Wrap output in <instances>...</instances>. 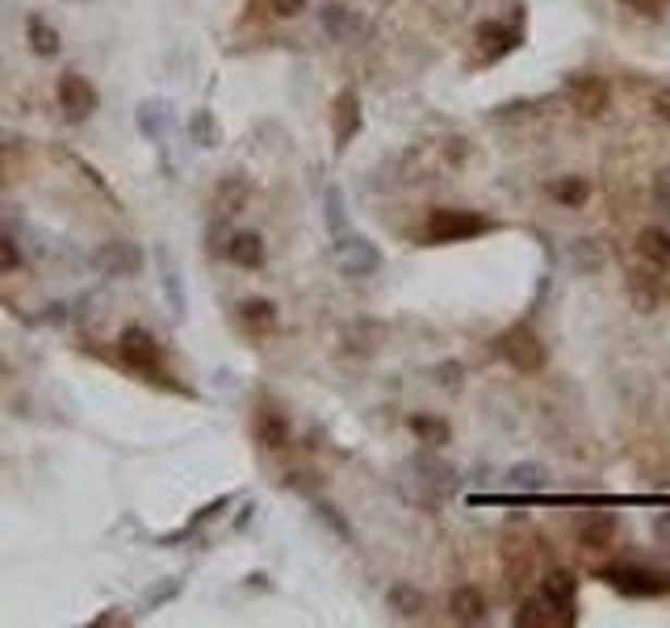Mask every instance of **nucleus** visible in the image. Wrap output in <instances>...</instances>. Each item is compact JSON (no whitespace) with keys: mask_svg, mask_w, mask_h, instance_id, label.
Masks as SVG:
<instances>
[{"mask_svg":"<svg viewBox=\"0 0 670 628\" xmlns=\"http://www.w3.org/2000/svg\"><path fill=\"white\" fill-rule=\"evenodd\" d=\"M553 197H558L562 206H570V210H578V206L590 197V181L587 176H562V181L553 185Z\"/></svg>","mask_w":670,"mask_h":628,"instance_id":"32","label":"nucleus"},{"mask_svg":"<svg viewBox=\"0 0 670 628\" xmlns=\"http://www.w3.org/2000/svg\"><path fill=\"white\" fill-rule=\"evenodd\" d=\"M322 22H327V29H331L336 38H344L352 29V17L344 13V4H327V9H322Z\"/></svg>","mask_w":670,"mask_h":628,"instance_id":"35","label":"nucleus"},{"mask_svg":"<svg viewBox=\"0 0 670 628\" xmlns=\"http://www.w3.org/2000/svg\"><path fill=\"white\" fill-rule=\"evenodd\" d=\"M240 323L252 335H268V331L277 328V306L268 298H247L240 301Z\"/></svg>","mask_w":670,"mask_h":628,"instance_id":"26","label":"nucleus"},{"mask_svg":"<svg viewBox=\"0 0 670 628\" xmlns=\"http://www.w3.org/2000/svg\"><path fill=\"white\" fill-rule=\"evenodd\" d=\"M386 603H390V612H399L402 620L424 616V591H415L411 582H394L390 595H386Z\"/></svg>","mask_w":670,"mask_h":628,"instance_id":"28","label":"nucleus"},{"mask_svg":"<svg viewBox=\"0 0 670 628\" xmlns=\"http://www.w3.org/2000/svg\"><path fill=\"white\" fill-rule=\"evenodd\" d=\"M13 269H22V247L13 235L0 231V273H13Z\"/></svg>","mask_w":670,"mask_h":628,"instance_id":"34","label":"nucleus"},{"mask_svg":"<svg viewBox=\"0 0 670 628\" xmlns=\"http://www.w3.org/2000/svg\"><path fill=\"white\" fill-rule=\"evenodd\" d=\"M172 122H176V110H172V101H163V97H147V101H138V110H134V126L143 131V138H151V143H163L168 131H172Z\"/></svg>","mask_w":670,"mask_h":628,"instance_id":"15","label":"nucleus"},{"mask_svg":"<svg viewBox=\"0 0 670 628\" xmlns=\"http://www.w3.org/2000/svg\"><path fill=\"white\" fill-rule=\"evenodd\" d=\"M515 625H520V628H558V625H574V620H570L565 612H558V607L545 600V595H536V600L520 603V612H515Z\"/></svg>","mask_w":670,"mask_h":628,"instance_id":"21","label":"nucleus"},{"mask_svg":"<svg viewBox=\"0 0 670 628\" xmlns=\"http://www.w3.org/2000/svg\"><path fill=\"white\" fill-rule=\"evenodd\" d=\"M565 97H570V106L583 118H599V113L608 110V101H612L608 84L599 81V76H570L565 81Z\"/></svg>","mask_w":670,"mask_h":628,"instance_id":"13","label":"nucleus"},{"mask_svg":"<svg viewBox=\"0 0 670 628\" xmlns=\"http://www.w3.org/2000/svg\"><path fill=\"white\" fill-rule=\"evenodd\" d=\"M268 9H272L277 17H297V13L306 9V0H268Z\"/></svg>","mask_w":670,"mask_h":628,"instance_id":"37","label":"nucleus"},{"mask_svg":"<svg viewBox=\"0 0 670 628\" xmlns=\"http://www.w3.org/2000/svg\"><path fill=\"white\" fill-rule=\"evenodd\" d=\"M222 256H227L235 269L256 273V269H265V239H260L256 231H235V235L222 244Z\"/></svg>","mask_w":670,"mask_h":628,"instance_id":"18","label":"nucleus"},{"mask_svg":"<svg viewBox=\"0 0 670 628\" xmlns=\"http://www.w3.org/2000/svg\"><path fill=\"white\" fill-rule=\"evenodd\" d=\"M503 570H508V587L511 591H524L536 578V549L528 541H503Z\"/></svg>","mask_w":670,"mask_h":628,"instance_id":"17","label":"nucleus"},{"mask_svg":"<svg viewBox=\"0 0 670 628\" xmlns=\"http://www.w3.org/2000/svg\"><path fill=\"white\" fill-rule=\"evenodd\" d=\"M637 260L654 269H670V235L662 226H645L637 235Z\"/></svg>","mask_w":670,"mask_h":628,"instance_id":"24","label":"nucleus"},{"mask_svg":"<svg viewBox=\"0 0 670 628\" xmlns=\"http://www.w3.org/2000/svg\"><path fill=\"white\" fill-rule=\"evenodd\" d=\"M327 226H331V235H344L349 231V206H344V193L327 189Z\"/></svg>","mask_w":670,"mask_h":628,"instance_id":"33","label":"nucleus"},{"mask_svg":"<svg viewBox=\"0 0 670 628\" xmlns=\"http://www.w3.org/2000/svg\"><path fill=\"white\" fill-rule=\"evenodd\" d=\"M188 138H193L197 147H218V143H222V131H218L215 113L193 110V118H188Z\"/></svg>","mask_w":670,"mask_h":628,"instance_id":"31","label":"nucleus"},{"mask_svg":"<svg viewBox=\"0 0 670 628\" xmlns=\"http://www.w3.org/2000/svg\"><path fill=\"white\" fill-rule=\"evenodd\" d=\"M256 440L265 444V448H285L290 444V419L281 415V410H272V407H265L260 415H256Z\"/></svg>","mask_w":670,"mask_h":628,"instance_id":"25","label":"nucleus"},{"mask_svg":"<svg viewBox=\"0 0 670 628\" xmlns=\"http://www.w3.org/2000/svg\"><path fill=\"white\" fill-rule=\"evenodd\" d=\"M604 587H612L624 600H662L670 595V570H649V566H604L595 574Z\"/></svg>","mask_w":670,"mask_h":628,"instance_id":"2","label":"nucleus"},{"mask_svg":"<svg viewBox=\"0 0 670 628\" xmlns=\"http://www.w3.org/2000/svg\"><path fill=\"white\" fill-rule=\"evenodd\" d=\"M449 616H453L456 625H486V616H490L486 595L478 587H456L453 595H449Z\"/></svg>","mask_w":670,"mask_h":628,"instance_id":"20","label":"nucleus"},{"mask_svg":"<svg viewBox=\"0 0 670 628\" xmlns=\"http://www.w3.org/2000/svg\"><path fill=\"white\" fill-rule=\"evenodd\" d=\"M570 264H574V273H599L608 264V251L595 239H574L570 244Z\"/></svg>","mask_w":670,"mask_h":628,"instance_id":"29","label":"nucleus"},{"mask_svg":"<svg viewBox=\"0 0 670 628\" xmlns=\"http://www.w3.org/2000/svg\"><path fill=\"white\" fill-rule=\"evenodd\" d=\"M118 356L122 365L143 373V378H163V348L156 344V335L143 328H126L118 335Z\"/></svg>","mask_w":670,"mask_h":628,"instance_id":"5","label":"nucleus"},{"mask_svg":"<svg viewBox=\"0 0 670 628\" xmlns=\"http://www.w3.org/2000/svg\"><path fill=\"white\" fill-rule=\"evenodd\" d=\"M54 97H59V110L68 113L72 122H84V118H93L97 106H101V97H97V88L88 84V76L81 72H63L59 84H54Z\"/></svg>","mask_w":670,"mask_h":628,"instance_id":"8","label":"nucleus"},{"mask_svg":"<svg viewBox=\"0 0 670 628\" xmlns=\"http://www.w3.org/2000/svg\"><path fill=\"white\" fill-rule=\"evenodd\" d=\"M620 537V519L612 512H583L574 519V541L583 549H612Z\"/></svg>","mask_w":670,"mask_h":628,"instance_id":"11","label":"nucleus"},{"mask_svg":"<svg viewBox=\"0 0 670 628\" xmlns=\"http://www.w3.org/2000/svg\"><path fill=\"white\" fill-rule=\"evenodd\" d=\"M540 595L574 620V607H578V574L565 570V566H553V570L540 578Z\"/></svg>","mask_w":670,"mask_h":628,"instance_id":"16","label":"nucleus"},{"mask_svg":"<svg viewBox=\"0 0 670 628\" xmlns=\"http://www.w3.org/2000/svg\"><path fill=\"white\" fill-rule=\"evenodd\" d=\"M247 197H252V189H247L243 176H222L215 189V226L235 219L243 206H247Z\"/></svg>","mask_w":670,"mask_h":628,"instance_id":"19","label":"nucleus"},{"mask_svg":"<svg viewBox=\"0 0 670 628\" xmlns=\"http://www.w3.org/2000/svg\"><path fill=\"white\" fill-rule=\"evenodd\" d=\"M436 373H440V385H449V390H456V385H461V373H465V369H461V365H453V360H449V365H440Z\"/></svg>","mask_w":670,"mask_h":628,"instance_id":"39","label":"nucleus"},{"mask_svg":"<svg viewBox=\"0 0 670 628\" xmlns=\"http://www.w3.org/2000/svg\"><path fill=\"white\" fill-rule=\"evenodd\" d=\"M654 113H658V118H667V122H670V88H662V93L654 97Z\"/></svg>","mask_w":670,"mask_h":628,"instance_id":"42","label":"nucleus"},{"mask_svg":"<svg viewBox=\"0 0 670 628\" xmlns=\"http://www.w3.org/2000/svg\"><path fill=\"white\" fill-rule=\"evenodd\" d=\"M4 378H9V360L0 356V382H4Z\"/></svg>","mask_w":670,"mask_h":628,"instance_id":"44","label":"nucleus"},{"mask_svg":"<svg viewBox=\"0 0 670 628\" xmlns=\"http://www.w3.org/2000/svg\"><path fill=\"white\" fill-rule=\"evenodd\" d=\"M474 42H478L483 63H495V59L511 56L524 42V29H520V22H483L478 34H474Z\"/></svg>","mask_w":670,"mask_h":628,"instance_id":"10","label":"nucleus"},{"mask_svg":"<svg viewBox=\"0 0 670 628\" xmlns=\"http://www.w3.org/2000/svg\"><path fill=\"white\" fill-rule=\"evenodd\" d=\"M156 269H160V290H163V301H168V315L181 323L188 315V294H185V276H181L168 247H156Z\"/></svg>","mask_w":670,"mask_h":628,"instance_id":"12","label":"nucleus"},{"mask_svg":"<svg viewBox=\"0 0 670 628\" xmlns=\"http://www.w3.org/2000/svg\"><path fill=\"white\" fill-rule=\"evenodd\" d=\"M381 335H386V331L377 328V323H356V328H344V353H356V356L377 353Z\"/></svg>","mask_w":670,"mask_h":628,"instance_id":"30","label":"nucleus"},{"mask_svg":"<svg viewBox=\"0 0 670 628\" xmlns=\"http://www.w3.org/2000/svg\"><path fill=\"white\" fill-rule=\"evenodd\" d=\"M620 4H629L642 17H662V0H620Z\"/></svg>","mask_w":670,"mask_h":628,"instance_id":"38","label":"nucleus"},{"mask_svg":"<svg viewBox=\"0 0 670 628\" xmlns=\"http://www.w3.org/2000/svg\"><path fill=\"white\" fill-rule=\"evenodd\" d=\"M495 356L508 360L511 369L524 373V378H533V373H540V369L549 365V353H545L540 335H536L528 323H515V328L503 331V335L495 340Z\"/></svg>","mask_w":670,"mask_h":628,"instance_id":"4","label":"nucleus"},{"mask_svg":"<svg viewBox=\"0 0 670 628\" xmlns=\"http://www.w3.org/2000/svg\"><path fill=\"white\" fill-rule=\"evenodd\" d=\"M361 97H356V88H344L340 97H336V106H331V138H336V151H344L352 138L361 135Z\"/></svg>","mask_w":670,"mask_h":628,"instance_id":"14","label":"nucleus"},{"mask_svg":"<svg viewBox=\"0 0 670 628\" xmlns=\"http://www.w3.org/2000/svg\"><path fill=\"white\" fill-rule=\"evenodd\" d=\"M654 201H658V210H667L670 214V168H662V172L654 176Z\"/></svg>","mask_w":670,"mask_h":628,"instance_id":"36","label":"nucleus"},{"mask_svg":"<svg viewBox=\"0 0 670 628\" xmlns=\"http://www.w3.org/2000/svg\"><path fill=\"white\" fill-rule=\"evenodd\" d=\"M72 4H84V0H72Z\"/></svg>","mask_w":670,"mask_h":628,"instance_id":"45","label":"nucleus"},{"mask_svg":"<svg viewBox=\"0 0 670 628\" xmlns=\"http://www.w3.org/2000/svg\"><path fill=\"white\" fill-rule=\"evenodd\" d=\"M336 269L344 276H369L381 269V251L365 235L344 231V235H336Z\"/></svg>","mask_w":670,"mask_h":628,"instance_id":"7","label":"nucleus"},{"mask_svg":"<svg viewBox=\"0 0 670 628\" xmlns=\"http://www.w3.org/2000/svg\"><path fill=\"white\" fill-rule=\"evenodd\" d=\"M654 541H658V545H670V512H658V516H654Z\"/></svg>","mask_w":670,"mask_h":628,"instance_id":"40","label":"nucleus"},{"mask_svg":"<svg viewBox=\"0 0 670 628\" xmlns=\"http://www.w3.org/2000/svg\"><path fill=\"white\" fill-rule=\"evenodd\" d=\"M406 428L415 432V440H424L428 448H444V444L453 440V428H449L444 419H436V415H411Z\"/></svg>","mask_w":670,"mask_h":628,"instance_id":"27","label":"nucleus"},{"mask_svg":"<svg viewBox=\"0 0 670 628\" xmlns=\"http://www.w3.org/2000/svg\"><path fill=\"white\" fill-rule=\"evenodd\" d=\"M26 42H29V51L38 59H54L59 51H63V38H59V29L42 17V13H29V22H26Z\"/></svg>","mask_w":670,"mask_h":628,"instance_id":"22","label":"nucleus"},{"mask_svg":"<svg viewBox=\"0 0 670 628\" xmlns=\"http://www.w3.org/2000/svg\"><path fill=\"white\" fill-rule=\"evenodd\" d=\"M402 491L411 494L415 503H424V507H440L456 491V469L444 457H436V448L415 453L411 461L402 465Z\"/></svg>","mask_w":670,"mask_h":628,"instance_id":"1","label":"nucleus"},{"mask_svg":"<svg viewBox=\"0 0 670 628\" xmlns=\"http://www.w3.org/2000/svg\"><path fill=\"white\" fill-rule=\"evenodd\" d=\"M486 231H495V222L478 214V210H453V206H440L431 210L424 222V235L428 244H465V239H478Z\"/></svg>","mask_w":670,"mask_h":628,"instance_id":"3","label":"nucleus"},{"mask_svg":"<svg viewBox=\"0 0 670 628\" xmlns=\"http://www.w3.org/2000/svg\"><path fill=\"white\" fill-rule=\"evenodd\" d=\"M662 473H667V478H654V482H658V487H662V491H670V461L662 465Z\"/></svg>","mask_w":670,"mask_h":628,"instance_id":"43","label":"nucleus"},{"mask_svg":"<svg viewBox=\"0 0 670 628\" xmlns=\"http://www.w3.org/2000/svg\"><path fill=\"white\" fill-rule=\"evenodd\" d=\"M470 156V147H465V138H449V164H461Z\"/></svg>","mask_w":670,"mask_h":628,"instance_id":"41","label":"nucleus"},{"mask_svg":"<svg viewBox=\"0 0 670 628\" xmlns=\"http://www.w3.org/2000/svg\"><path fill=\"white\" fill-rule=\"evenodd\" d=\"M667 269H654V264H637L633 273L624 276V290H629V301H633V310L637 315H654V310H662L670 298V281Z\"/></svg>","mask_w":670,"mask_h":628,"instance_id":"6","label":"nucleus"},{"mask_svg":"<svg viewBox=\"0 0 670 628\" xmlns=\"http://www.w3.org/2000/svg\"><path fill=\"white\" fill-rule=\"evenodd\" d=\"M508 491L515 494H540L549 491V469L540 461H520L508 469Z\"/></svg>","mask_w":670,"mask_h":628,"instance_id":"23","label":"nucleus"},{"mask_svg":"<svg viewBox=\"0 0 670 628\" xmlns=\"http://www.w3.org/2000/svg\"><path fill=\"white\" fill-rule=\"evenodd\" d=\"M93 269L101 276H134L143 269V251L138 244H126V239H109L93 251Z\"/></svg>","mask_w":670,"mask_h":628,"instance_id":"9","label":"nucleus"}]
</instances>
